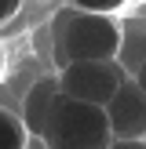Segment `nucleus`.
<instances>
[{
	"mask_svg": "<svg viewBox=\"0 0 146 149\" xmlns=\"http://www.w3.org/2000/svg\"><path fill=\"white\" fill-rule=\"evenodd\" d=\"M124 44V22L117 15L80 11L66 4L51 15V58L58 69L73 62H117Z\"/></svg>",
	"mask_w": 146,
	"mask_h": 149,
	"instance_id": "1",
	"label": "nucleus"
},
{
	"mask_svg": "<svg viewBox=\"0 0 146 149\" xmlns=\"http://www.w3.org/2000/svg\"><path fill=\"white\" fill-rule=\"evenodd\" d=\"M44 142L48 149H113L110 116L99 106H84L62 95L51 113V127Z\"/></svg>",
	"mask_w": 146,
	"mask_h": 149,
	"instance_id": "2",
	"label": "nucleus"
},
{
	"mask_svg": "<svg viewBox=\"0 0 146 149\" xmlns=\"http://www.w3.org/2000/svg\"><path fill=\"white\" fill-rule=\"evenodd\" d=\"M131 77L124 73L121 62H73L66 69H58V87L66 98L99 106V109H110V102L117 98V91Z\"/></svg>",
	"mask_w": 146,
	"mask_h": 149,
	"instance_id": "3",
	"label": "nucleus"
},
{
	"mask_svg": "<svg viewBox=\"0 0 146 149\" xmlns=\"http://www.w3.org/2000/svg\"><path fill=\"white\" fill-rule=\"evenodd\" d=\"M113 142H146V95L139 91L135 80L117 91V98L106 109Z\"/></svg>",
	"mask_w": 146,
	"mask_h": 149,
	"instance_id": "4",
	"label": "nucleus"
},
{
	"mask_svg": "<svg viewBox=\"0 0 146 149\" xmlns=\"http://www.w3.org/2000/svg\"><path fill=\"white\" fill-rule=\"evenodd\" d=\"M58 98H62V87H58V73L55 77H40L22 98V124L29 127L33 138H44L51 127V113H55Z\"/></svg>",
	"mask_w": 146,
	"mask_h": 149,
	"instance_id": "5",
	"label": "nucleus"
},
{
	"mask_svg": "<svg viewBox=\"0 0 146 149\" xmlns=\"http://www.w3.org/2000/svg\"><path fill=\"white\" fill-rule=\"evenodd\" d=\"M117 62L124 65L128 77H135L146 65V22L142 18H124V44H121Z\"/></svg>",
	"mask_w": 146,
	"mask_h": 149,
	"instance_id": "6",
	"label": "nucleus"
},
{
	"mask_svg": "<svg viewBox=\"0 0 146 149\" xmlns=\"http://www.w3.org/2000/svg\"><path fill=\"white\" fill-rule=\"evenodd\" d=\"M29 142H33V135L22 124V116H15L11 109H4L0 113V149H29Z\"/></svg>",
	"mask_w": 146,
	"mask_h": 149,
	"instance_id": "7",
	"label": "nucleus"
},
{
	"mask_svg": "<svg viewBox=\"0 0 146 149\" xmlns=\"http://www.w3.org/2000/svg\"><path fill=\"white\" fill-rule=\"evenodd\" d=\"M80 11H95V15H117L121 11V0H77Z\"/></svg>",
	"mask_w": 146,
	"mask_h": 149,
	"instance_id": "8",
	"label": "nucleus"
},
{
	"mask_svg": "<svg viewBox=\"0 0 146 149\" xmlns=\"http://www.w3.org/2000/svg\"><path fill=\"white\" fill-rule=\"evenodd\" d=\"M131 80H135V84H139V91L146 95V65H142V69H139V73H135V77H131Z\"/></svg>",
	"mask_w": 146,
	"mask_h": 149,
	"instance_id": "9",
	"label": "nucleus"
},
{
	"mask_svg": "<svg viewBox=\"0 0 146 149\" xmlns=\"http://www.w3.org/2000/svg\"><path fill=\"white\" fill-rule=\"evenodd\" d=\"M113 149H146V142H113Z\"/></svg>",
	"mask_w": 146,
	"mask_h": 149,
	"instance_id": "10",
	"label": "nucleus"
},
{
	"mask_svg": "<svg viewBox=\"0 0 146 149\" xmlns=\"http://www.w3.org/2000/svg\"><path fill=\"white\" fill-rule=\"evenodd\" d=\"M15 11H18V4H15V0H7V4H4V7H0V15H4V18H11V15H15Z\"/></svg>",
	"mask_w": 146,
	"mask_h": 149,
	"instance_id": "11",
	"label": "nucleus"
},
{
	"mask_svg": "<svg viewBox=\"0 0 146 149\" xmlns=\"http://www.w3.org/2000/svg\"><path fill=\"white\" fill-rule=\"evenodd\" d=\"M29 149H48V142H44V138H33V142H29Z\"/></svg>",
	"mask_w": 146,
	"mask_h": 149,
	"instance_id": "12",
	"label": "nucleus"
}]
</instances>
